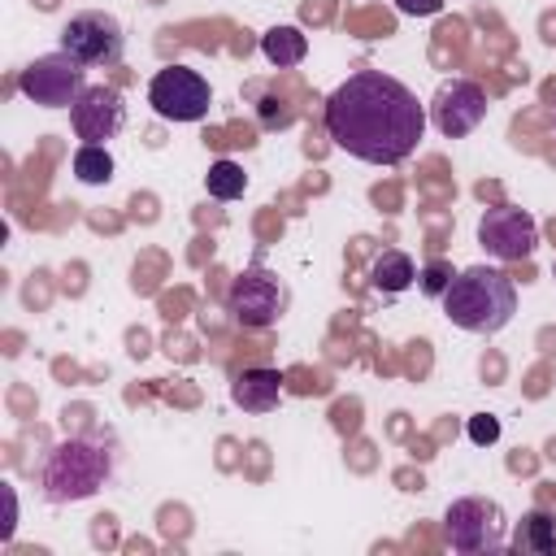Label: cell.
I'll list each match as a JSON object with an SVG mask.
<instances>
[{"instance_id": "obj_3", "label": "cell", "mask_w": 556, "mask_h": 556, "mask_svg": "<svg viewBox=\"0 0 556 556\" xmlns=\"http://www.w3.org/2000/svg\"><path fill=\"white\" fill-rule=\"evenodd\" d=\"M113 473V452L96 439H65L48 452L43 469H39V486L43 500L52 504H74L96 495Z\"/></svg>"}, {"instance_id": "obj_18", "label": "cell", "mask_w": 556, "mask_h": 556, "mask_svg": "<svg viewBox=\"0 0 556 556\" xmlns=\"http://www.w3.org/2000/svg\"><path fill=\"white\" fill-rule=\"evenodd\" d=\"M469 439H473L478 447L495 443V439H500V417H491V413H473V417H469Z\"/></svg>"}, {"instance_id": "obj_4", "label": "cell", "mask_w": 556, "mask_h": 556, "mask_svg": "<svg viewBox=\"0 0 556 556\" xmlns=\"http://www.w3.org/2000/svg\"><path fill=\"white\" fill-rule=\"evenodd\" d=\"M443 534L456 552L465 556H478V552H495L504 547L508 539V521H504V508L486 495H465V500H452L447 513H443Z\"/></svg>"}, {"instance_id": "obj_1", "label": "cell", "mask_w": 556, "mask_h": 556, "mask_svg": "<svg viewBox=\"0 0 556 556\" xmlns=\"http://www.w3.org/2000/svg\"><path fill=\"white\" fill-rule=\"evenodd\" d=\"M326 135L356 161L400 165L426 135V109L400 78L382 70H356L326 100Z\"/></svg>"}, {"instance_id": "obj_20", "label": "cell", "mask_w": 556, "mask_h": 556, "mask_svg": "<svg viewBox=\"0 0 556 556\" xmlns=\"http://www.w3.org/2000/svg\"><path fill=\"white\" fill-rule=\"evenodd\" d=\"M443 4H447V0H395V9L408 13V17H434Z\"/></svg>"}, {"instance_id": "obj_7", "label": "cell", "mask_w": 556, "mask_h": 556, "mask_svg": "<svg viewBox=\"0 0 556 556\" xmlns=\"http://www.w3.org/2000/svg\"><path fill=\"white\" fill-rule=\"evenodd\" d=\"M148 104H152L165 122H200V117L208 113V104H213V91H208V83H204L195 70H187V65H165V70H156L152 83H148Z\"/></svg>"}, {"instance_id": "obj_14", "label": "cell", "mask_w": 556, "mask_h": 556, "mask_svg": "<svg viewBox=\"0 0 556 556\" xmlns=\"http://www.w3.org/2000/svg\"><path fill=\"white\" fill-rule=\"evenodd\" d=\"M513 543H517V552H530V556H556V513H547V508L526 513Z\"/></svg>"}, {"instance_id": "obj_5", "label": "cell", "mask_w": 556, "mask_h": 556, "mask_svg": "<svg viewBox=\"0 0 556 556\" xmlns=\"http://www.w3.org/2000/svg\"><path fill=\"white\" fill-rule=\"evenodd\" d=\"M17 91L43 109H70L83 91H87V65L74 61L70 52H48V56H35L22 78H17Z\"/></svg>"}, {"instance_id": "obj_13", "label": "cell", "mask_w": 556, "mask_h": 556, "mask_svg": "<svg viewBox=\"0 0 556 556\" xmlns=\"http://www.w3.org/2000/svg\"><path fill=\"white\" fill-rule=\"evenodd\" d=\"M413 278H417V265H413L404 252H395V248L378 252L374 265H369V282H374V291H382V295H400V291H408Z\"/></svg>"}, {"instance_id": "obj_16", "label": "cell", "mask_w": 556, "mask_h": 556, "mask_svg": "<svg viewBox=\"0 0 556 556\" xmlns=\"http://www.w3.org/2000/svg\"><path fill=\"white\" fill-rule=\"evenodd\" d=\"M74 178L87 182V187L109 182V178H113V156H109V148H104V143H83V148L74 152Z\"/></svg>"}, {"instance_id": "obj_2", "label": "cell", "mask_w": 556, "mask_h": 556, "mask_svg": "<svg viewBox=\"0 0 556 556\" xmlns=\"http://www.w3.org/2000/svg\"><path fill=\"white\" fill-rule=\"evenodd\" d=\"M443 313L452 326H460L469 334H495L517 313V287L504 269L469 265V269L452 274V282L443 291Z\"/></svg>"}, {"instance_id": "obj_17", "label": "cell", "mask_w": 556, "mask_h": 556, "mask_svg": "<svg viewBox=\"0 0 556 556\" xmlns=\"http://www.w3.org/2000/svg\"><path fill=\"white\" fill-rule=\"evenodd\" d=\"M204 187H208L213 200H239L243 187H248V174H243L239 161H213L208 174H204Z\"/></svg>"}, {"instance_id": "obj_9", "label": "cell", "mask_w": 556, "mask_h": 556, "mask_svg": "<svg viewBox=\"0 0 556 556\" xmlns=\"http://www.w3.org/2000/svg\"><path fill=\"white\" fill-rule=\"evenodd\" d=\"M478 243L500 256V261H526L534 248H539V226L526 208H513V204H495L482 213L478 222Z\"/></svg>"}, {"instance_id": "obj_8", "label": "cell", "mask_w": 556, "mask_h": 556, "mask_svg": "<svg viewBox=\"0 0 556 556\" xmlns=\"http://www.w3.org/2000/svg\"><path fill=\"white\" fill-rule=\"evenodd\" d=\"M226 308H230V317H235L243 330H265V326H274V321L282 317L287 291H282V282H278L269 269L252 265V269H243V274L230 282Z\"/></svg>"}, {"instance_id": "obj_12", "label": "cell", "mask_w": 556, "mask_h": 556, "mask_svg": "<svg viewBox=\"0 0 556 556\" xmlns=\"http://www.w3.org/2000/svg\"><path fill=\"white\" fill-rule=\"evenodd\" d=\"M230 400H235L243 413H269V408H278V400H282V378H278V369H265V365L239 369L235 382H230Z\"/></svg>"}, {"instance_id": "obj_11", "label": "cell", "mask_w": 556, "mask_h": 556, "mask_svg": "<svg viewBox=\"0 0 556 556\" xmlns=\"http://www.w3.org/2000/svg\"><path fill=\"white\" fill-rule=\"evenodd\" d=\"M70 122H74V135L83 143H109L122 126H126V104H122V91L117 87H87L74 104H70Z\"/></svg>"}, {"instance_id": "obj_15", "label": "cell", "mask_w": 556, "mask_h": 556, "mask_svg": "<svg viewBox=\"0 0 556 556\" xmlns=\"http://www.w3.org/2000/svg\"><path fill=\"white\" fill-rule=\"evenodd\" d=\"M261 52H265L269 65L287 70V65H300L308 56V39L300 35V26H269L261 35Z\"/></svg>"}, {"instance_id": "obj_19", "label": "cell", "mask_w": 556, "mask_h": 556, "mask_svg": "<svg viewBox=\"0 0 556 556\" xmlns=\"http://www.w3.org/2000/svg\"><path fill=\"white\" fill-rule=\"evenodd\" d=\"M447 282H452V274H447V265H443V261H434V265H426V269H421V291L443 295V291H447Z\"/></svg>"}, {"instance_id": "obj_10", "label": "cell", "mask_w": 556, "mask_h": 556, "mask_svg": "<svg viewBox=\"0 0 556 556\" xmlns=\"http://www.w3.org/2000/svg\"><path fill=\"white\" fill-rule=\"evenodd\" d=\"M430 117H434V130L447 135V139H460L469 130H478V122L486 117V91L469 78H452L434 91V104H430Z\"/></svg>"}, {"instance_id": "obj_6", "label": "cell", "mask_w": 556, "mask_h": 556, "mask_svg": "<svg viewBox=\"0 0 556 556\" xmlns=\"http://www.w3.org/2000/svg\"><path fill=\"white\" fill-rule=\"evenodd\" d=\"M61 52H70V56L83 61V65H117L122 52H126L122 22H117L113 13H100V9L74 13V17L61 26Z\"/></svg>"}]
</instances>
